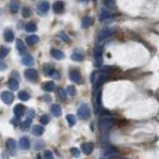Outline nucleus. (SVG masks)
I'll return each mask as SVG.
<instances>
[{
	"mask_svg": "<svg viewBox=\"0 0 159 159\" xmlns=\"http://www.w3.org/2000/svg\"><path fill=\"white\" fill-rule=\"evenodd\" d=\"M103 3L106 6H110L113 4V0H103Z\"/></svg>",
	"mask_w": 159,
	"mask_h": 159,
	"instance_id": "obj_45",
	"label": "nucleus"
},
{
	"mask_svg": "<svg viewBox=\"0 0 159 159\" xmlns=\"http://www.w3.org/2000/svg\"><path fill=\"white\" fill-rule=\"evenodd\" d=\"M37 159H41V155L39 154V155H38V157H37Z\"/></svg>",
	"mask_w": 159,
	"mask_h": 159,
	"instance_id": "obj_48",
	"label": "nucleus"
},
{
	"mask_svg": "<svg viewBox=\"0 0 159 159\" xmlns=\"http://www.w3.org/2000/svg\"><path fill=\"white\" fill-rule=\"evenodd\" d=\"M3 37H4V40L6 42L11 43L14 41V33L12 32V30L10 29H6L3 34Z\"/></svg>",
	"mask_w": 159,
	"mask_h": 159,
	"instance_id": "obj_14",
	"label": "nucleus"
},
{
	"mask_svg": "<svg viewBox=\"0 0 159 159\" xmlns=\"http://www.w3.org/2000/svg\"><path fill=\"white\" fill-rule=\"evenodd\" d=\"M118 153V151L116 147L113 146H107V147H104L103 151H101V156L104 159H107V158H110L111 156H114Z\"/></svg>",
	"mask_w": 159,
	"mask_h": 159,
	"instance_id": "obj_3",
	"label": "nucleus"
},
{
	"mask_svg": "<svg viewBox=\"0 0 159 159\" xmlns=\"http://www.w3.org/2000/svg\"><path fill=\"white\" fill-rule=\"evenodd\" d=\"M64 9H65V4H64L63 1H56L53 4V10H54V12L57 13V14L63 13Z\"/></svg>",
	"mask_w": 159,
	"mask_h": 159,
	"instance_id": "obj_11",
	"label": "nucleus"
},
{
	"mask_svg": "<svg viewBox=\"0 0 159 159\" xmlns=\"http://www.w3.org/2000/svg\"><path fill=\"white\" fill-rule=\"evenodd\" d=\"M49 121H50V116L48 114H43V116L40 117V122L42 124H48Z\"/></svg>",
	"mask_w": 159,
	"mask_h": 159,
	"instance_id": "obj_38",
	"label": "nucleus"
},
{
	"mask_svg": "<svg viewBox=\"0 0 159 159\" xmlns=\"http://www.w3.org/2000/svg\"><path fill=\"white\" fill-rule=\"evenodd\" d=\"M113 32H114V29H113V28H107V29H103V31H101L100 33V40H101V39H104V38H107V37H109V36H110L111 34H113Z\"/></svg>",
	"mask_w": 159,
	"mask_h": 159,
	"instance_id": "obj_22",
	"label": "nucleus"
},
{
	"mask_svg": "<svg viewBox=\"0 0 159 159\" xmlns=\"http://www.w3.org/2000/svg\"><path fill=\"white\" fill-rule=\"evenodd\" d=\"M110 11L107 9H101V11H100V22H103L104 20H107V18H110Z\"/></svg>",
	"mask_w": 159,
	"mask_h": 159,
	"instance_id": "obj_26",
	"label": "nucleus"
},
{
	"mask_svg": "<svg viewBox=\"0 0 159 159\" xmlns=\"http://www.w3.org/2000/svg\"><path fill=\"white\" fill-rule=\"evenodd\" d=\"M114 123V119L111 116H103L100 118L99 121V129L101 133L106 132V131L110 128L111 126H113Z\"/></svg>",
	"mask_w": 159,
	"mask_h": 159,
	"instance_id": "obj_1",
	"label": "nucleus"
},
{
	"mask_svg": "<svg viewBox=\"0 0 159 159\" xmlns=\"http://www.w3.org/2000/svg\"><path fill=\"white\" fill-rule=\"evenodd\" d=\"M16 48L20 54H23L26 52V46L21 39H16Z\"/></svg>",
	"mask_w": 159,
	"mask_h": 159,
	"instance_id": "obj_19",
	"label": "nucleus"
},
{
	"mask_svg": "<svg viewBox=\"0 0 159 159\" xmlns=\"http://www.w3.org/2000/svg\"><path fill=\"white\" fill-rule=\"evenodd\" d=\"M94 3H96V1H97V0H94Z\"/></svg>",
	"mask_w": 159,
	"mask_h": 159,
	"instance_id": "obj_49",
	"label": "nucleus"
},
{
	"mask_svg": "<svg viewBox=\"0 0 159 159\" xmlns=\"http://www.w3.org/2000/svg\"><path fill=\"white\" fill-rule=\"evenodd\" d=\"M56 72V70L54 69V67L52 65H45L44 66V73L47 76H53V74Z\"/></svg>",
	"mask_w": 159,
	"mask_h": 159,
	"instance_id": "obj_27",
	"label": "nucleus"
},
{
	"mask_svg": "<svg viewBox=\"0 0 159 159\" xmlns=\"http://www.w3.org/2000/svg\"><path fill=\"white\" fill-rule=\"evenodd\" d=\"M18 99L23 101H27L30 100V94L27 92H25V91H21V92H19L18 94Z\"/></svg>",
	"mask_w": 159,
	"mask_h": 159,
	"instance_id": "obj_29",
	"label": "nucleus"
},
{
	"mask_svg": "<svg viewBox=\"0 0 159 159\" xmlns=\"http://www.w3.org/2000/svg\"><path fill=\"white\" fill-rule=\"evenodd\" d=\"M78 2H83V3H87L89 0H77Z\"/></svg>",
	"mask_w": 159,
	"mask_h": 159,
	"instance_id": "obj_47",
	"label": "nucleus"
},
{
	"mask_svg": "<svg viewBox=\"0 0 159 159\" xmlns=\"http://www.w3.org/2000/svg\"><path fill=\"white\" fill-rule=\"evenodd\" d=\"M59 37H60L61 39L63 40L64 42H67V43H69V42H70V38H69V36H68L66 33L61 32V33L59 34Z\"/></svg>",
	"mask_w": 159,
	"mask_h": 159,
	"instance_id": "obj_40",
	"label": "nucleus"
},
{
	"mask_svg": "<svg viewBox=\"0 0 159 159\" xmlns=\"http://www.w3.org/2000/svg\"><path fill=\"white\" fill-rule=\"evenodd\" d=\"M34 63H35V61L31 55H26L22 58V64L25 66H33Z\"/></svg>",
	"mask_w": 159,
	"mask_h": 159,
	"instance_id": "obj_20",
	"label": "nucleus"
},
{
	"mask_svg": "<svg viewBox=\"0 0 159 159\" xmlns=\"http://www.w3.org/2000/svg\"><path fill=\"white\" fill-rule=\"evenodd\" d=\"M71 59L73 61H76V62H81V61L84 60V56L83 54H81L79 52H74L71 56Z\"/></svg>",
	"mask_w": 159,
	"mask_h": 159,
	"instance_id": "obj_31",
	"label": "nucleus"
},
{
	"mask_svg": "<svg viewBox=\"0 0 159 159\" xmlns=\"http://www.w3.org/2000/svg\"><path fill=\"white\" fill-rule=\"evenodd\" d=\"M51 56L56 60H62L65 58V54H64L61 50H58V49L51 50Z\"/></svg>",
	"mask_w": 159,
	"mask_h": 159,
	"instance_id": "obj_13",
	"label": "nucleus"
},
{
	"mask_svg": "<svg viewBox=\"0 0 159 159\" xmlns=\"http://www.w3.org/2000/svg\"><path fill=\"white\" fill-rule=\"evenodd\" d=\"M6 69H7V66H6L5 63H3L1 59H0V71H5Z\"/></svg>",
	"mask_w": 159,
	"mask_h": 159,
	"instance_id": "obj_44",
	"label": "nucleus"
},
{
	"mask_svg": "<svg viewBox=\"0 0 159 159\" xmlns=\"http://www.w3.org/2000/svg\"><path fill=\"white\" fill-rule=\"evenodd\" d=\"M25 77L27 80L34 82V81L38 79V72L35 69H27L25 71Z\"/></svg>",
	"mask_w": 159,
	"mask_h": 159,
	"instance_id": "obj_8",
	"label": "nucleus"
},
{
	"mask_svg": "<svg viewBox=\"0 0 159 159\" xmlns=\"http://www.w3.org/2000/svg\"><path fill=\"white\" fill-rule=\"evenodd\" d=\"M94 24V19L90 16H84L82 20V27L84 29L89 28L90 26H92Z\"/></svg>",
	"mask_w": 159,
	"mask_h": 159,
	"instance_id": "obj_15",
	"label": "nucleus"
},
{
	"mask_svg": "<svg viewBox=\"0 0 159 159\" xmlns=\"http://www.w3.org/2000/svg\"><path fill=\"white\" fill-rule=\"evenodd\" d=\"M42 89L45 91V92H53L55 90V83L52 82V81H49V82H46L43 84Z\"/></svg>",
	"mask_w": 159,
	"mask_h": 159,
	"instance_id": "obj_18",
	"label": "nucleus"
},
{
	"mask_svg": "<svg viewBox=\"0 0 159 159\" xmlns=\"http://www.w3.org/2000/svg\"><path fill=\"white\" fill-rule=\"evenodd\" d=\"M49 9H50V4L48 1H41L38 4V6H37V11L41 15L46 14L49 11Z\"/></svg>",
	"mask_w": 159,
	"mask_h": 159,
	"instance_id": "obj_7",
	"label": "nucleus"
},
{
	"mask_svg": "<svg viewBox=\"0 0 159 159\" xmlns=\"http://www.w3.org/2000/svg\"><path fill=\"white\" fill-rule=\"evenodd\" d=\"M44 131H45V129L41 126H34L32 127V133L34 135H36V136H41L44 133Z\"/></svg>",
	"mask_w": 159,
	"mask_h": 159,
	"instance_id": "obj_23",
	"label": "nucleus"
},
{
	"mask_svg": "<svg viewBox=\"0 0 159 159\" xmlns=\"http://www.w3.org/2000/svg\"><path fill=\"white\" fill-rule=\"evenodd\" d=\"M19 145L21 147V149H24V150H28L31 144H30V141L28 139V137H22L20 138V141H19Z\"/></svg>",
	"mask_w": 159,
	"mask_h": 159,
	"instance_id": "obj_16",
	"label": "nucleus"
},
{
	"mask_svg": "<svg viewBox=\"0 0 159 159\" xmlns=\"http://www.w3.org/2000/svg\"><path fill=\"white\" fill-rule=\"evenodd\" d=\"M81 148H82V151L84 154L90 155L94 150V144L92 142H84L81 145Z\"/></svg>",
	"mask_w": 159,
	"mask_h": 159,
	"instance_id": "obj_10",
	"label": "nucleus"
},
{
	"mask_svg": "<svg viewBox=\"0 0 159 159\" xmlns=\"http://www.w3.org/2000/svg\"><path fill=\"white\" fill-rule=\"evenodd\" d=\"M8 87H9V89L10 90H12V91H16V90H18V87H19V82L17 81L16 79H10L9 80V82H8Z\"/></svg>",
	"mask_w": 159,
	"mask_h": 159,
	"instance_id": "obj_24",
	"label": "nucleus"
},
{
	"mask_svg": "<svg viewBox=\"0 0 159 159\" xmlns=\"http://www.w3.org/2000/svg\"><path fill=\"white\" fill-rule=\"evenodd\" d=\"M26 110V107L23 106V104H16V106L14 107V110H13V113H14V114L17 116V117H21L23 114H24Z\"/></svg>",
	"mask_w": 159,
	"mask_h": 159,
	"instance_id": "obj_12",
	"label": "nucleus"
},
{
	"mask_svg": "<svg viewBox=\"0 0 159 159\" xmlns=\"http://www.w3.org/2000/svg\"><path fill=\"white\" fill-rule=\"evenodd\" d=\"M19 8H20L19 1H17V0H12V1L10 2L9 9H10V11H11L12 13H17V12H18Z\"/></svg>",
	"mask_w": 159,
	"mask_h": 159,
	"instance_id": "obj_21",
	"label": "nucleus"
},
{
	"mask_svg": "<svg viewBox=\"0 0 159 159\" xmlns=\"http://www.w3.org/2000/svg\"><path fill=\"white\" fill-rule=\"evenodd\" d=\"M25 30H26L27 32H29V33L36 32L37 31V25L34 22L27 23L26 26H25Z\"/></svg>",
	"mask_w": 159,
	"mask_h": 159,
	"instance_id": "obj_28",
	"label": "nucleus"
},
{
	"mask_svg": "<svg viewBox=\"0 0 159 159\" xmlns=\"http://www.w3.org/2000/svg\"><path fill=\"white\" fill-rule=\"evenodd\" d=\"M9 52H10V49L9 48H6V47H4V46L0 47V59L5 58V57L8 55Z\"/></svg>",
	"mask_w": 159,
	"mask_h": 159,
	"instance_id": "obj_32",
	"label": "nucleus"
},
{
	"mask_svg": "<svg viewBox=\"0 0 159 159\" xmlns=\"http://www.w3.org/2000/svg\"><path fill=\"white\" fill-rule=\"evenodd\" d=\"M6 146H7L8 150L10 151H13L15 149L16 147V142L14 139H12V138H8L7 141H6Z\"/></svg>",
	"mask_w": 159,
	"mask_h": 159,
	"instance_id": "obj_30",
	"label": "nucleus"
},
{
	"mask_svg": "<svg viewBox=\"0 0 159 159\" xmlns=\"http://www.w3.org/2000/svg\"><path fill=\"white\" fill-rule=\"evenodd\" d=\"M101 107V92H97V100H96V107L97 110H100V107Z\"/></svg>",
	"mask_w": 159,
	"mask_h": 159,
	"instance_id": "obj_36",
	"label": "nucleus"
},
{
	"mask_svg": "<svg viewBox=\"0 0 159 159\" xmlns=\"http://www.w3.org/2000/svg\"><path fill=\"white\" fill-rule=\"evenodd\" d=\"M90 116H91V110L89 106L87 103H82L79 107V109H78V116L81 119L86 120L90 117Z\"/></svg>",
	"mask_w": 159,
	"mask_h": 159,
	"instance_id": "obj_2",
	"label": "nucleus"
},
{
	"mask_svg": "<svg viewBox=\"0 0 159 159\" xmlns=\"http://www.w3.org/2000/svg\"><path fill=\"white\" fill-rule=\"evenodd\" d=\"M30 15H31V10L29 7H24L22 9V16L24 18H28Z\"/></svg>",
	"mask_w": 159,
	"mask_h": 159,
	"instance_id": "obj_39",
	"label": "nucleus"
},
{
	"mask_svg": "<svg viewBox=\"0 0 159 159\" xmlns=\"http://www.w3.org/2000/svg\"><path fill=\"white\" fill-rule=\"evenodd\" d=\"M40 38L37 35H31V36H28L26 38V42L28 45H34V44H37L39 42Z\"/></svg>",
	"mask_w": 159,
	"mask_h": 159,
	"instance_id": "obj_25",
	"label": "nucleus"
},
{
	"mask_svg": "<svg viewBox=\"0 0 159 159\" xmlns=\"http://www.w3.org/2000/svg\"><path fill=\"white\" fill-rule=\"evenodd\" d=\"M58 94H59V97H60L61 100H65L67 99V93H66V91L64 90V89H62V87H59V89H58Z\"/></svg>",
	"mask_w": 159,
	"mask_h": 159,
	"instance_id": "obj_37",
	"label": "nucleus"
},
{
	"mask_svg": "<svg viewBox=\"0 0 159 159\" xmlns=\"http://www.w3.org/2000/svg\"><path fill=\"white\" fill-rule=\"evenodd\" d=\"M67 93L69 96L71 97H74V96H76V94H77V90H76V87L75 86H69L67 87Z\"/></svg>",
	"mask_w": 159,
	"mask_h": 159,
	"instance_id": "obj_35",
	"label": "nucleus"
},
{
	"mask_svg": "<svg viewBox=\"0 0 159 159\" xmlns=\"http://www.w3.org/2000/svg\"><path fill=\"white\" fill-rule=\"evenodd\" d=\"M1 100H3L4 103L10 104L13 103V100H14V94L10 92H3L1 94Z\"/></svg>",
	"mask_w": 159,
	"mask_h": 159,
	"instance_id": "obj_9",
	"label": "nucleus"
},
{
	"mask_svg": "<svg viewBox=\"0 0 159 159\" xmlns=\"http://www.w3.org/2000/svg\"><path fill=\"white\" fill-rule=\"evenodd\" d=\"M66 117H67V120H68V122H69V126H75L76 121H77L75 116H73V114H68Z\"/></svg>",
	"mask_w": 159,
	"mask_h": 159,
	"instance_id": "obj_34",
	"label": "nucleus"
},
{
	"mask_svg": "<svg viewBox=\"0 0 159 159\" xmlns=\"http://www.w3.org/2000/svg\"><path fill=\"white\" fill-rule=\"evenodd\" d=\"M69 78H70V80L72 81V82L76 83V84H81V83H82V76H81V73L78 70L70 71Z\"/></svg>",
	"mask_w": 159,
	"mask_h": 159,
	"instance_id": "obj_6",
	"label": "nucleus"
},
{
	"mask_svg": "<svg viewBox=\"0 0 159 159\" xmlns=\"http://www.w3.org/2000/svg\"><path fill=\"white\" fill-rule=\"evenodd\" d=\"M94 66L100 67L101 64H103V49H101V47H99L94 51Z\"/></svg>",
	"mask_w": 159,
	"mask_h": 159,
	"instance_id": "obj_4",
	"label": "nucleus"
},
{
	"mask_svg": "<svg viewBox=\"0 0 159 159\" xmlns=\"http://www.w3.org/2000/svg\"><path fill=\"white\" fill-rule=\"evenodd\" d=\"M71 153H72V155L73 156H75V157H79L80 156V154H81V152H80V150L78 149L77 147H72L71 148Z\"/></svg>",
	"mask_w": 159,
	"mask_h": 159,
	"instance_id": "obj_41",
	"label": "nucleus"
},
{
	"mask_svg": "<svg viewBox=\"0 0 159 159\" xmlns=\"http://www.w3.org/2000/svg\"><path fill=\"white\" fill-rule=\"evenodd\" d=\"M107 77H109V74H107V70L106 71H103L101 73L99 74V76L97 78V81H96V84H94V87L97 89L99 87H100L101 84H103L104 82H106V80L107 79Z\"/></svg>",
	"mask_w": 159,
	"mask_h": 159,
	"instance_id": "obj_5",
	"label": "nucleus"
},
{
	"mask_svg": "<svg viewBox=\"0 0 159 159\" xmlns=\"http://www.w3.org/2000/svg\"><path fill=\"white\" fill-rule=\"evenodd\" d=\"M51 113H52L55 116L59 117L62 116V109H61V107L59 106V104L54 103L51 106Z\"/></svg>",
	"mask_w": 159,
	"mask_h": 159,
	"instance_id": "obj_17",
	"label": "nucleus"
},
{
	"mask_svg": "<svg viewBox=\"0 0 159 159\" xmlns=\"http://www.w3.org/2000/svg\"><path fill=\"white\" fill-rule=\"evenodd\" d=\"M52 77H53V78H55V79H60V75H59V73L57 72V71L53 74V76H52Z\"/></svg>",
	"mask_w": 159,
	"mask_h": 159,
	"instance_id": "obj_46",
	"label": "nucleus"
},
{
	"mask_svg": "<svg viewBox=\"0 0 159 159\" xmlns=\"http://www.w3.org/2000/svg\"><path fill=\"white\" fill-rule=\"evenodd\" d=\"M34 116H35V111L33 110H29L28 113H27V117L30 118V119H33Z\"/></svg>",
	"mask_w": 159,
	"mask_h": 159,
	"instance_id": "obj_43",
	"label": "nucleus"
},
{
	"mask_svg": "<svg viewBox=\"0 0 159 159\" xmlns=\"http://www.w3.org/2000/svg\"><path fill=\"white\" fill-rule=\"evenodd\" d=\"M44 159H54V155L50 150H46L44 152Z\"/></svg>",
	"mask_w": 159,
	"mask_h": 159,
	"instance_id": "obj_42",
	"label": "nucleus"
},
{
	"mask_svg": "<svg viewBox=\"0 0 159 159\" xmlns=\"http://www.w3.org/2000/svg\"><path fill=\"white\" fill-rule=\"evenodd\" d=\"M31 122H32V119H30V118H27L25 121L21 122L20 126H21L22 130H27V129H28V128L30 127V126H31Z\"/></svg>",
	"mask_w": 159,
	"mask_h": 159,
	"instance_id": "obj_33",
	"label": "nucleus"
}]
</instances>
